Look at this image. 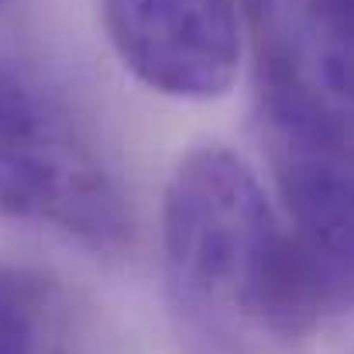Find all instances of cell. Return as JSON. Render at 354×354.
Returning a JSON list of instances; mask_svg holds the SVG:
<instances>
[{"label": "cell", "mask_w": 354, "mask_h": 354, "mask_svg": "<svg viewBox=\"0 0 354 354\" xmlns=\"http://www.w3.org/2000/svg\"><path fill=\"white\" fill-rule=\"evenodd\" d=\"M261 100L292 234L320 265L330 296H354V141L279 45L261 55Z\"/></svg>", "instance_id": "3957f363"}, {"label": "cell", "mask_w": 354, "mask_h": 354, "mask_svg": "<svg viewBox=\"0 0 354 354\" xmlns=\"http://www.w3.org/2000/svg\"><path fill=\"white\" fill-rule=\"evenodd\" d=\"M100 24L118 62L158 97L207 104L237 83V0H100Z\"/></svg>", "instance_id": "277c9868"}, {"label": "cell", "mask_w": 354, "mask_h": 354, "mask_svg": "<svg viewBox=\"0 0 354 354\" xmlns=\"http://www.w3.org/2000/svg\"><path fill=\"white\" fill-rule=\"evenodd\" d=\"M172 306L203 341H306L334 303L330 286L286 231L254 169L221 145L179 158L162 200Z\"/></svg>", "instance_id": "6da1fadb"}, {"label": "cell", "mask_w": 354, "mask_h": 354, "mask_svg": "<svg viewBox=\"0 0 354 354\" xmlns=\"http://www.w3.org/2000/svg\"><path fill=\"white\" fill-rule=\"evenodd\" d=\"M41 289L0 261V354H38Z\"/></svg>", "instance_id": "5b68a950"}, {"label": "cell", "mask_w": 354, "mask_h": 354, "mask_svg": "<svg viewBox=\"0 0 354 354\" xmlns=\"http://www.w3.org/2000/svg\"><path fill=\"white\" fill-rule=\"evenodd\" d=\"M337 69L344 73V80H348V83L354 86V48H348V52L337 59ZM351 93H354V90H351Z\"/></svg>", "instance_id": "8992f818"}, {"label": "cell", "mask_w": 354, "mask_h": 354, "mask_svg": "<svg viewBox=\"0 0 354 354\" xmlns=\"http://www.w3.org/2000/svg\"><path fill=\"white\" fill-rule=\"evenodd\" d=\"M0 3H3V0H0Z\"/></svg>", "instance_id": "52a82bcc"}, {"label": "cell", "mask_w": 354, "mask_h": 354, "mask_svg": "<svg viewBox=\"0 0 354 354\" xmlns=\"http://www.w3.org/2000/svg\"><path fill=\"white\" fill-rule=\"evenodd\" d=\"M0 217L114 254L131 241L127 193L73 118L28 69L0 59Z\"/></svg>", "instance_id": "7a4b0ae2"}]
</instances>
